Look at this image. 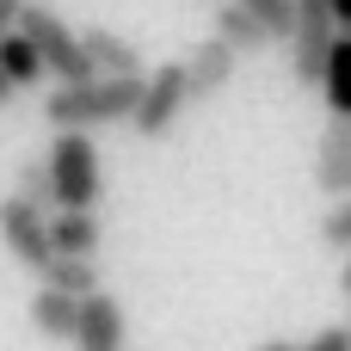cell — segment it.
<instances>
[{"mask_svg":"<svg viewBox=\"0 0 351 351\" xmlns=\"http://www.w3.org/2000/svg\"><path fill=\"white\" fill-rule=\"evenodd\" d=\"M19 93H25V86H19V80H12V74H6V62H0V105H12V99H19Z\"/></svg>","mask_w":351,"mask_h":351,"instance_id":"7402d4cb","label":"cell"},{"mask_svg":"<svg viewBox=\"0 0 351 351\" xmlns=\"http://www.w3.org/2000/svg\"><path fill=\"white\" fill-rule=\"evenodd\" d=\"M339 284H346V296H351V259H346V271H339Z\"/></svg>","mask_w":351,"mask_h":351,"instance_id":"d4e9b609","label":"cell"},{"mask_svg":"<svg viewBox=\"0 0 351 351\" xmlns=\"http://www.w3.org/2000/svg\"><path fill=\"white\" fill-rule=\"evenodd\" d=\"M123 302L117 296H105V290H93V296H80V327H74V351H123Z\"/></svg>","mask_w":351,"mask_h":351,"instance_id":"52a82bcc","label":"cell"},{"mask_svg":"<svg viewBox=\"0 0 351 351\" xmlns=\"http://www.w3.org/2000/svg\"><path fill=\"white\" fill-rule=\"evenodd\" d=\"M31 327L43 333V339H74V327H80V296H68V290H56V284H43L37 296H31Z\"/></svg>","mask_w":351,"mask_h":351,"instance_id":"8fae6325","label":"cell"},{"mask_svg":"<svg viewBox=\"0 0 351 351\" xmlns=\"http://www.w3.org/2000/svg\"><path fill=\"white\" fill-rule=\"evenodd\" d=\"M315 185L327 197L351 191V117H327V130L315 142Z\"/></svg>","mask_w":351,"mask_h":351,"instance_id":"9c48e42d","label":"cell"},{"mask_svg":"<svg viewBox=\"0 0 351 351\" xmlns=\"http://www.w3.org/2000/svg\"><path fill=\"white\" fill-rule=\"evenodd\" d=\"M25 6H31V0H0V37H6V31H19Z\"/></svg>","mask_w":351,"mask_h":351,"instance_id":"44dd1931","label":"cell"},{"mask_svg":"<svg viewBox=\"0 0 351 351\" xmlns=\"http://www.w3.org/2000/svg\"><path fill=\"white\" fill-rule=\"evenodd\" d=\"M185 105H197V99H191L185 62H160V68H148V86H142V105H136L130 130H136L142 142H167L173 123L185 117Z\"/></svg>","mask_w":351,"mask_h":351,"instance_id":"3957f363","label":"cell"},{"mask_svg":"<svg viewBox=\"0 0 351 351\" xmlns=\"http://www.w3.org/2000/svg\"><path fill=\"white\" fill-rule=\"evenodd\" d=\"M148 74H93V80H56V93L43 99V123L56 130H105V123H130L142 105Z\"/></svg>","mask_w":351,"mask_h":351,"instance_id":"6da1fadb","label":"cell"},{"mask_svg":"<svg viewBox=\"0 0 351 351\" xmlns=\"http://www.w3.org/2000/svg\"><path fill=\"white\" fill-rule=\"evenodd\" d=\"M333 6H339V25L351 31V0H333Z\"/></svg>","mask_w":351,"mask_h":351,"instance_id":"cb8c5ba5","label":"cell"},{"mask_svg":"<svg viewBox=\"0 0 351 351\" xmlns=\"http://www.w3.org/2000/svg\"><path fill=\"white\" fill-rule=\"evenodd\" d=\"M37 278L56 284V290H68V296H93V290H99V259H86V253H56Z\"/></svg>","mask_w":351,"mask_h":351,"instance_id":"2e32d148","label":"cell"},{"mask_svg":"<svg viewBox=\"0 0 351 351\" xmlns=\"http://www.w3.org/2000/svg\"><path fill=\"white\" fill-rule=\"evenodd\" d=\"M241 6H247L278 43H290V31H296V0H241Z\"/></svg>","mask_w":351,"mask_h":351,"instance_id":"ac0fdd59","label":"cell"},{"mask_svg":"<svg viewBox=\"0 0 351 351\" xmlns=\"http://www.w3.org/2000/svg\"><path fill=\"white\" fill-rule=\"evenodd\" d=\"M315 234H321V247H327V253H351V191H346V197H333V210L321 216V228H315Z\"/></svg>","mask_w":351,"mask_h":351,"instance_id":"d6986e66","label":"cell"},{"mask_svg":"<svg viewBox=\"0 0 351 351\" xmlns=\"http://www.w3.org/2000/svg\"><path fill=\"white\" fill-rule=\"evenodd\" d=\"M339 43V6L333 0H296V31H290V68L302 86H321L327 56Z\"/></svg>","mask_w":351,"mask_h":351,"instance_id":"5b68a950","label":"cell"},{"mask_svg":"<svg viewBox=\"0 0 351 351\" xmlns=\"http://www.w3.org/2000/svg\"><path fill=\"white\" fill-rule=\"evenodd\" d=\"M234 62H241V49L222 37V31H210L191 56H185V74H191V99H216L228 80H234Z\"/></svg>","mask_w":351,"mask_h":351,"instance_id":"ba28073f","label":"cell"},{"mask_svg":"<svg viewBox=\"0 0 351 351\" xmlns=\"http://www.w3.org/2000/svg\"><path fill=\"white\" fill-rule=\"evenodd\" d=\"M302 351H351V321H339V327H321V333H315Z\"/></svg>","mask_w":351,"mask_h":351,"instance_id":"ffe728a7","label":"cell"},{"mask_svg":"<svg viewBox=\"0 0 351 351\" xmlns=\"http://www.w3.org/2000/svg\"><path fill=\"white\" fill-rule=\"evenodd\" d=\"M49 234H56V253H86V259H99L105 222H99L93 210H56V216H49Z\"/></svg>","mask_w":351,"mask_h":351,"instance_id":"7c38bea8","label":"cell"},{"mask_svg":"<svg viewBox=\"0 0 351 351\" xmlns=\"http://www.w3.org/2000/svg\"><path fill=\"white\" fill-rule=\"evenodd\" d=\"M0 62H6V74H12L19 86H37V80L49 74V62H43V49H37L31 31H6V37H0Z\"/></svg>","mask_w":351,"mask_h":351,"instance_id":"e0dca14e","label":"cell"},{"mask_svg":"<svg viewBox=\"0 0 351 351\" xmlns=\"http://www.w3.org/2000/svg\"><path fill=\"white\" fill-rule=\"evenodd\" d=\"M321 99H327V117H351V31H339V43H333V56H327Z\"/></svg>","mask_w":351,"mask_h":351,"instance_id":"5bb4252c","label":"cell"},{"mask_svg":"<svg viewBox=\"0 0 351 351\" xmlns=\"http://www.w3.org/2000/svg\"><path fill=\"white\" fill-rule=\"evenodd\" d=\"M0 241L25 271H43L56 259V234H49V210H37L31 197H0Z\"/></svg>","mask_w":351,"mask_h":351,"instance_id":"8992f818","label":"cell"},{"mask_svg":"<svg viewBox=\"0 0 351 351\" xmlns=\"http://www.w3.org/2000/svg\"><path fill=\"white\" fill-rule=\"evenodd\" d=\"M253 351H302V346H290V339H265V346H253Z\"/></svg>","mask_w":351,"mask_h":351,"instance_id":"603a6c76","label":"cell"},{"mask_svg":"<svg viewBox=\"0 0 351 351\" xmlns=\"http://www.w3.org/2000/svg\"><path fill=\"white\" fill-rule=\"evenodd\" d=\"M216 31H222V37H228L241 56H253V49H271V43H278V37H271V31L253 19L241 0H222V6H216Z\"/></svg>","mask_w":351,"mask_h":351,"instance_id":"4fadbf2b","label":"cell"},{"mask_svg":"<svg viewBox=\"0 0 351 351\" xmlns=\"http://www.w3.org/2000/svg\"><path fill=\"white\" fill-rule=\"evenodd\" d=\"M80 43H86V56H93L99 74H148V68H142V49H136L130 37H117L111 25H86Z\"/></svg>","mask_w":351,"mask_h":351,"instance_id":"30bf717a","label":"cell"},{"mask_svg":"<svg viewBox=\"0 0 351 351\" xmlns=\"http://www.w3.org/2000/svg\"><path fill=\"white\" fill-rule=\"evenodd\" d=\"M12 191H19V197H31L37 210H62V185H56L49 154H43V160H37V154H25V160H19V173H12Z\"/></svg>","mask_w":351,"mask_h":351,"instance_id":"9a60e30c","label":"cell"},{"mask_svg":"<svg viewBox=\"0 0 351 351\" xmlns=\"http://www.w3.org/2000/svg\"><path fill=\"white\" fill-rule=\"evenodd\" d=\"M49 167H56V185H62V210H99L105 160L93 148V130H56Z\"/></svg>","mask_w":351,"mask_h":351,"instance_id":"7a4b0ae2","label":"cell"},{"mask_svg":"<svg viewBox=\"0 0 351 351\" xmlns=\"http://www.w3.org/2000/svg\"><path fill=\"white\" fill-rule=\"evenodd\" d=\"M19 31H31L37 37V49H43V62H49V74L56 80H93L99 68H93V56H86V43H80V31L56 12V6H25V19H19Z\"/></svg>","mask_w":351,"mask_h":351,"instance_id":"277c9868","label":"cell"}]
</instances>
